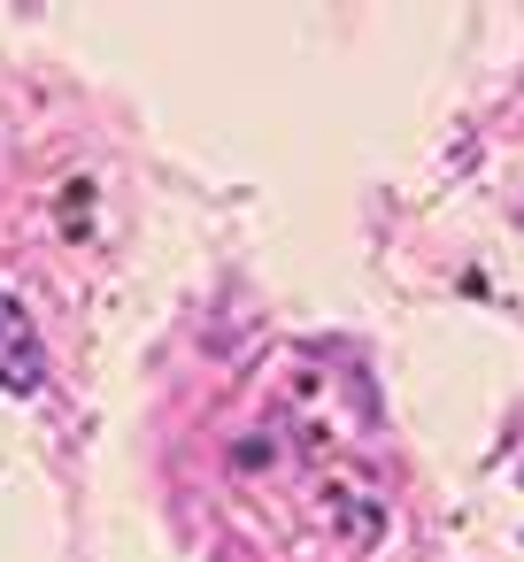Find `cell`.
I'll return each instance as SVG.
<instances>
[]
</instances>
